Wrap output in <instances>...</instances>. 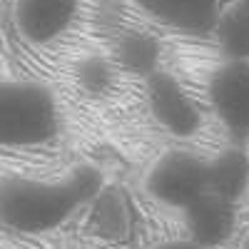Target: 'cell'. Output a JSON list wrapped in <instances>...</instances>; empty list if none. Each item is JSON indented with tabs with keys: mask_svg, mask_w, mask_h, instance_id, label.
<instances>
[{
	"mask_svg": "<svg viewBox=\"0 0 249 249\" xmlns=\"http://www.w3.org/2000/svg\"><path fill=\"white\" fill-rule=\"evenodd\" d=\"M155 249H202L199 244L190 242V239H177V242H164V244H157Z\"/></svg>",
	"mask_w": 249,
	"mask_h": 249,
	"instance_id": "14",
	"label": "cell"
},
{
	"mask_svg": "<svg viewBox=\"0 0 249 249\" xmlns=\"http://www.w3.org/2000/svg\"><path fill=\"white\" fill-rule=\"evenodd\" d=\"M90 230L100 239L124 242L135 227V204L117 187H102L90 202Z\"/></svg>",
	"mask_w": 249,
	"mask_h": 249,
	"instance_id": "9",
	"label": "cell"
},
{
	"mask_svg": "<svg viewBox=\"0 0 249 249\" xmlns=\"http://www.w3.org/2000/svg\"><path fill=\"white\" fill-rule=\"evenodd\" d=\"M60 132L55 92L35 80H0V147H37Z\"/></svg>",
	"mask_w": 249,
	"mask_h": 249,
	"instance_id": "2",
	"label": "cell"
},
{
	"mask_svg": "<svg viewBox=\"0 0 249 249\" xmlns=\"http://www.w3.org/2000/svg\"><path fill=\"white\" fill-rule=\"evenodd\" d=\"M102 187V172L92 164H77L55 182L5 179L0 184V222L23 234L53 232L88 207Z\"/></svg>",
	"mask_w": 249,
	"mask_h": 249,
	"instance_id": "1",
	"label": "cell"
},
{
	"mask_svg": "<svg viewBox=\"0 0 249 249\" xmlns=\"http://www.w3.org/2000/svg\"><path fill=\"white\" fill-rule=\"evenodd\" d=\"M144 80H147L144 82L147 107L162 127L177 137L197 135V130L202 127V112L197 102L179 85V80L162 70L150 72Z\"/></svg>",
	"mask_w": 249,
	"mask_h": 249,
	"instance_id": "5",
	"label": "cell"
},
{
	"mask_svg": "<svg viewBox=\"0 0 249 249\" xmlns=\"http://www.w3.org/2000/svg\"><path fill=\"white\" fill-rule=\"evenodd\" d=\"M242 249H249V237L244 239V244H242Z\"/></svg>",
	"mask_w": 249,
	"mask_h": 249,
	"instance_id": "15",
	"label": "cell"
},
{
	"mask_svg": "<svg viewBox=\"0 0 249 249\" xmlns=\"http://www.w3.org/2000/svg\"><path fill=\"white\" fill-rule=\"evenodd\" d=\"M144 187L157 202L175 207V210H184L202 195L214 190L210 160H202L199 155L187 150L164 152L147 172Z\"/></svg>",
	"mask_w": 249,
	"mask_h": 249,
	"instance_id": "3",
	"label": "cell"
},
{
	"mask_svg": "<svg viewBox=\"0 0 249 249\" xmlns=\"http://www.w3.org/2000/svg\"><path fill=\"white\" fill-rule=\"evenodd\" d=\"M135 5L160 25L195 37L214 35L222 13V0H135Z\"/></svg>",
	"mask_w": 249,
	"mask_h": 249,
	"instance_id": "7",
	"label": "cell"
},
{
	"mask_svg": "<svg viewBox=\"0 0 249 249\" xmlns=\"http://www.w3.org/2000/svg\"><path fill=\"white\" fill-rule=\"evenodd\" d=\"M77 82L90 95H105L115 85L112 65L105 57H85L77 65Z\"/></svg>",
	"mask_w": 249,
	"mask_h": 249,
	"instance_id": "13",
	"label": "cell"
},
{
	"mask_svg": "<svg viewBox=\"0 0 249 249\" xmlns=\"http://www.w3.org/2000/svg\"><path fill=\"white\" fill-rule=\"evenodd\" d=\"M214 37L227 60H249V0H232L222 5Z\"/></svg>",
	"mask_w": 249,
	"mask_h": 249,
	"instance_id": "10",
	"label": "cell"
},
{
	"mask_svg": "<svg viewBox=\"0 0 249 249\" xmlns=\"http://www.w3.org/2000/svg\"><path fill=\"white\" fill-rule=\"evenodd\" d=\"M184 227L190 232V242L202 249L224 244L237 227V202L222 197L219 192H207L197 202L182 210Z\"/></svg>",
	"mask_w": 249,
	"mask_h": 249,
	"instance_id": "8",
	"label": "cell"
},
{
	"mask_svg": "<svg viewBox=\"0 0 249 249\" xmlns=\"http://www.w3.org/2000/svg\"><path fill=\"white\" fill-rule=\"evenodd\" d=\"M80 15V0H13V23L30 45L62 37Z\"/></svg>",
	"mask_w": 249,
	"mask_h": 249,
	"instance_id": "6",
	"label": "cell"
},
{
	"mask_svg": "<svg viewBox=\"0 0 249 249\" xmlns=\"http://www.w3.org/2000/svg\"><path fill=\"white\" fill-rule=\"evenodd\" d=\"M160 40L144 30H127L115 43V60L122 70L147 77L150 72L160 70Z\"/></svg>",
	"mask_w": 249,
	"mask_h": 249,
	"instance_id": "11",
	"label": "cell"
},
{
	"mask_svg": "<svg viewBox=\"0 0 249 249\" xmlns=\"http://www.w3.org/2000/svg\"><path fill=\"white\" fill-rule=\"evenodd\" d=\"M210 175L212 187L227 199L239 202L249 187V157L237 150H222L214 160H210Z\"/></svg>",
	"mask_w": 249,
	"mask_h": 249,
	"instance_id": "12",
	"label": "cell"
},
{
	"mask_svg": "<svg viewBox=\"0 0 249 249\" xmlns=\"http://www.w3.org/2000/svg\"><path fill=\"white\" fill-rule=\"evenodd\" d=\"M210 102L237 144L249 140V60H227L212 72Z\"/></svg>",
	"mask_w": 249,
	"mask_h": 249,
	"instance_id": "4",
	"label": "cell"
}]
</instances>
